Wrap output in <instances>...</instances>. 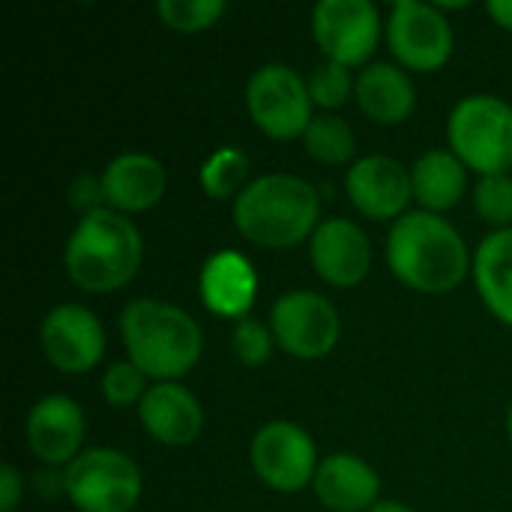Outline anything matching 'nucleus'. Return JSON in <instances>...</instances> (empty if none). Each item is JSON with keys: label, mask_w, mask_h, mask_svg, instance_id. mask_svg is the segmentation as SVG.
Segmentation results:
<instances>
[{"label": "nucleus", "mask_w": 512, "mask_h": 512, "mask_svg": "<svg viewBox=\"0 0 512 512\" xmlns=\"http://www.w3.org/2000/svg\"><path fill=\"white\" fill-rule=\"evenodd\" d=\"M393 276L420 294H447L468 276L471 255L462 234L438 213H405L387 237Z\"/></svg>", "instance_id": "obj_1"}, {"label": "nucleus", "mask_w": 512, "mask_h": 512, "mask_svg": "<svg viewBox=\"0 0 512 512\" xmlns=\"http://www.w3.org/2000/svg\"><path fill=\"white\" fill-rule=\"evenodd\" d=\"M141 261V231L129 216L111 207L84 213L63 252L66 276L87 294H111L123 288L135 279Z\"/></svg>", "instance_id": "obj_2"}, {"label": "nucleus", "mask_w": 512, "mask_h": 512, "mask_svg": "<svg viewBox=\"0 0 512 512\" xmlns=\"http://www.w3.org/2000/svg\"><path fill=\"white\" fill-rule=\"evenodd\" d=\"M120 336L129 360L159 384L192 372L204 351L195 318L162 300H132L120 315Z\"/></svg>", "instance_id": "obj_3"}, {"label": "nucleus", "mask_w": 512, "mask_h": 512, "mask_svg": "<svg viewBox=\"0 0 512 512\" xmlns=\"http://www.w3.org/2000/svg\"><path fill=\"white\" fill-rule=\"evenodd\" d=\"M318 192L294 174H264L234 198L237 231L267 249H288L318 231Z\"/></svg>", "instance_id": "obj_4"}, {"label": "nucleus", "mask_w": 512, "mask_h": 512, "mask_svg": "<svg viewBox=\"0 0 512 512\" xmlns=\"http://www.w3.org/2000/svg\"><path fill=\"white\" fill-rule=\"evenodd\" d=\"M447 138L459 162L480 177L512 168V108L498 96H465L450 111Z\"/></svg>", "instance_id": "obj_5"}, {"label": "nucleus", "mask_w": 512, "mask_h": 512, "mask_svg": "<svg viewBox=\"0 0 512 512\" xmlns=\"http://www.w3.org/2000/svg\"><path fill=\"white\" fill-rule=\"evenodd\" d=\"M63 486L81 512H129L141 498L144 480L126 453L93 447L66 465Z\"/></svg>", "instance_id": "obj_6"}, {"label": "nucleus", "mask_w": 512, "mask_h": 512, "mask_svg": "<svg viewBox=\"0 0 512 512\" xmlns=\"http://www.w3.org/2000/svg\"><path fill=\"white\" fill-rule=\"evenodd\" d=\"M312 96L306 78L285 66V63H267L252 72L246 84V108L255 126L276 141L303 138V132L312 123Z\"/></svg>", "instance_id": "obj_7"}, {"label": "nucleus", "mask_w": 512, "mask_h": 512, "mask_svg": "<svg viewBox=\"0 0 512 512\" xmlns=\"http://www.w3.org/2000/svg\"><path fill=\"white\" fill-rule=\"evenodd\" d=\"M270 333L276 345L297 360L327 357L342 333L336 306L315 291H288L273 303Z\"/></svg>", "instance_id": "obj_8"}, {"label": "nucleus", "mask_w": 512, "mask_h": 512, "mask_svg": "<svg viewBox=\"0 0 512 512\" xmlns=\"http://www.w3.org/2000/svg\"><path fill=\"white\" fill-rule=\"evenodd\" d=\"M387 45L411 72H438L453 57V27L432 3L399 0L387 18Z\"/></svg>", "instance_id": "obj_9"}, {"label": "nucleus", "mask_w": 512, "mask_h": 512, "mask_svg": "<svg viewBox=\"0 0 512 512\" xmlns=\"http://www.w3.org/2000/svg\"><path fill=\"white\" fill-rule=\"evenodd\" d=\"M258 480L276 492H300L318 474V450L312 435L288 420H273L261 426L249 450Z\"/></svg>", "instance_id": "obj_10"}, {"label": "nucleus", "mask_w": 512, "mask_h": 512, "mask_svg": "<svg viewBox=\"0 0 512 512\" xmlns=\"http://www.w3.org/2000/svg\"><path fill=\"white\" fill-rule=\"evenodd\" d=\"M312 36L327 60L366 63L381 42V15L372 0H321L312 9Z\"/></svg>", "instance_id": "obj_11"}, {"label": "nucleus", "mask_w": 512, "mask_h": 512, "mask_svg": "<svg viewBox=\"0 0 512 512\" xmlns=\"http://www.w3.org/2000/svg\"><path fill=\"white\" fill-rule=\"evenodd\" d=\"M39 345L54 369L66 375H84L105 354V330L90 309L63 303L42 318Z\"/></svg>", "instance_id": "obj_12"}, {"label": "nucleus", "mask_w": 512, "mask_h": 512, "mask_svg": "<svg viewBox=\"0 0 512 512\" xmlns=\"http://www.w3.org/2000/svg\"><path fill=\"white\" fill-rule=\"evenodd\" d=\"M345 189L351 204L375 222L402 219L414 198L411 171L390 156L357 159L345 177Z\"/></svg>", "instance_id": "obj_13"}, {"label": "nucleus", "mask_w": 512, "mask_h": 512, "mask_svg": "<svg viewBox=\"0 0 512 512\" xmlns=\"http://www.w3.org/2000/svg\"><path fill=\"white\" fill-rule=\"evenodd\" d=\"M312 267L315 273L336 288H354L366 279L372 267V246L360 225L351 219H327L312 234Z\"/></svg>", "instance_id": "obj_14"}, {"label": "nucleus", "mask_w": 512, "mask_h": 512, "mask_svg": "<svg viewBox=\"0 0 512 512\" xmlns=\"http://www.w3.org/2000/svg\"><path fill=\"white\" fill-rule=\"evenodd\" d=\"M27 447L45 465H69L81 456L84 414L69 396H42L24 423Z\"/></svg>", "instance_id": "obj_15"}, {"label": "nucleus", "mask_w": 512, "mask_h": 512, "mask_svg": "<svg viewBox=\"0 0 512 512\" xmlns=\"http://www.w3.org/2000/svg\"><path fill=\"white\" fill-rule=\"evenodd\" d=\"M99 183L111 210L144 213L162 201L168 189V171L150 153H120L108 162Z\"/></svg>", "instance_id": "obj_16"}, {"label": "nucleus", "mask_w": 512, "mask_h": 512, "mask_svg": "<svg viewBox=\"0 0 512 512\" xmlns=\"http://www.w3.org/2000/svg\"><path fill=\"white\" fill-rule=\"evenodd\" d=\"M138 420L150 438L168 447H186L201 435L204 426V411L198 399L183 387V384H153L147 387L141 405H138Z\"/></svg>", "instance_id": "obj_17"}, {"label": "nucleus", "mask_w": 512, "mask_h": 512, "mask_svg": "<svg viewBox=\"0 0 512 512\" xmlns=\"http://www.w3.org/2000/svg\"><path fill=\"white\" fill-rule=\"evenodd\" d=\"M312 489L318 501L333 512H369L375 504H381L378 474L360 456L351 453L327 456L318 465Z\"/></svg>", "instance_id": "obj_18"}, {"label": "nucleus", "mask_w": 512, "mask_h": 512, "mask_svg": "<svg viewBox=\"0 0 512 512\" xmlns=\"http://www.w3.org/2000/svg\"><path fill=\"white\" fill-rule=\"evenodd\" d=\"M255 291H258V276L246 261V255L225 249L207 258L201 270V300L210 312L243 321L255 303Z\"/></svg>", "instance_id": "obj_19"}, {"label": "nucleus", "mask_w": 512, "mask_h": 512, "mask_svg": "<svg viewBox=\"0 0 512 512\" xmlns=\"http://www.w3.org/2000/svg\"><path fill=\"white\" fill-rule=\"evenodd\" d=\"M360 111L381 123V126H399L414 114L417 90L408 72L396 63H372L357 75L354 87Z\"/></svg>", "instance_id": "obj_20"}, {"label": "nucleus", "mask_w": 512, "mask_h": 512, "mask_svg": "<svg viewBox=\"0 0 512 512\" xmlns=\"http://www.w3.org/2000/svg\"><path fill=\"white\" fill-rule=\"evenodd\" d=\"M474 282L489 312L512 327V228L489 234L474 255Z\"/></svg>", "instance_id": "obj_21"}, {"label": "nucleus", "mask_w": 512, "mask_h": 512, "mask_svg": "<svg viewBox=\"0 0 512 512\" xmlns=\"http://www.w3.org/2000/svg\"><path fill=\"white\" fill-rule=\"evenodd\" d=\"M414 198L426 213H444L456 207L465 195L468 174L453 150H429L411 168Z\"/></svg>", "instance_id": "obj_22"}, {"label": "nucleus", "mask_w": 512, "mask_h": 512, "mask_svg": "<svg viewBox=\"0 0 512 512\" xmlns=\"http://www.w3.org/2000/svg\"><path fill=\"white\" fill-rule=\"evenodd\" d=\"M303 147L312 159H318L324 165H345V162H351V156L357 150V138H354V129L342 117L315 114L309 129L303 132Z\"/></svg>", "instance_id": "obj_23"}, {"label": "nucleus", "mask_w": 512, "mask_h": 512, "mask_svg": "<svg viewBox=\"0 0 512 512\" xmlns=\"http://www.w3.org/2000/svg\"><path fill=\"white\" fill-rule=\"evenodd\" d=\"M246 174L249 156L237 147H222L201 165V189L210 198H231L246 189Z\"/></svg>", "instance_id": "obj_24"}, {"label": "nucleus", "mask_w": 512, "mask_h": 512, "mask_svg": "<svg viewBox=\"0 0 512 512\" xmlns=\"http://www.w3.org/2000/svg\"><path fill=\"white\" fill-rule=\"evenodd\" d=\"M225 12V0H159L156 15L168 30L201 33L213 27Z\"/></svg>", "instance_id": "obj_25"}, {"label": "nucleus", "mask_w": 512, "mask_h": 512, "mask_svg": "<svg viewBox=\"0 0 512 512\" xmlns=\"http://www.w3.org/2000/svg\"><path fill=\"white\" fill-rule=\"evenodd\" d=\"M306 84H309L312 102L321 105V108H327V111L342 108L351 99L354 87H357V81L351 78L348 66L333 63V60H324L321 66H315V72L306 78Z\"/></svg>", "instance_id": "obj_26"}, {"label": "nucleus", "mask_w": 512, "mask_h": 512, "mask_svg": "<svg viewBox=\"0 0 512 512\" xmlns=\"http://www.w3.org/2000/svg\"><path fill=\"white\" fill-rule=\"evenodd\" d=\"M474 207L477 213L489 222L501 228H510L512 222V177L510 174H492V177H480L477 189H474Z\"/></svg>", "instance_id": "obj_27"}, {"label": "nucleus", "mask_w": 512, "mask_h": 512, "mask_svg": "<svg viewBox=\"0 0 512 512\" xmlns=\"http://www.w3.org/2000/svg\"><path fill=\"white\" fill-rule=\"evenodd\" d=\"M144 381L147 375L132 363V360H120L111 363L102 375V396L108 405L114 408H129V405H141L144 399Z\"/></svg>", "instance_id": "obj_28"}, {"label": "nucleus", "mask_w": 512, "mask_h": 512, "mask_svg": "<svg viewBox=\"0 0 512 512\" xmlns=\"http://www.w3.org/2000/svg\"><path fill=\"white\" fill-rule=\"evenodd\" d=\"M273 342H276L273 333L252 318L237 321L234 336H231V348L243 366H264L273 354Z\"/></svg>", "instance_id": "obj_29"}, {"label": "nucleus", "mask_w": 512, "mask_h": 512, "mask_svg": "<svg viewBox=\"0 0 512 512\" xmlns=\"http://www.w3.org/2000/svg\"><path fill=\"white\" fill-rule=\"evenodd\" d=\"M99 198L105 201L102 195V183H96L93 177H78L69 189V204L72 207H81V210H99Z\"/></svg>", "instance_id": "obj_30"}, {"label": "nucleus", "mask_w": 512, "mask_h": 512, "mask_svg": "<svg viewBox=\"0 0 512 512\" xmlns=\"http://www.w3.org/2000/svg\"><path fill=\"white\" fill-rule=\"evenodd\" d=\"M21 489H24L21 474L12 465H3L0 468V512H12L18 507Z\"/></svg>", "instance_id": "obj_31"}, {"label": "nucleus", "mask_w": 512, "mask_h": 512, "mask_svg": "<svg viewBox=\"0 0 512 512\" xmlns=\"http://www.w3.org/2000/svg\"><path fill=\"white\" fill-rule=\"evenodd\" d=\"M486 12L495 18V24H501L504 30H512V0H492L486 6Z\"/></svg>", "instance_id": "obj_32"}, {"label": "nucleus", "mask_w": 512, "mask_h": 512, "mask_svg": "<svg viewBox=\"0 0 512 512\" xmlns=\"http://www.w3.org/2000/svg\"><path fill=\"white\" fill-rule=\"evenodd\" d=\"M369 512H414L408 510L405 504H399V501H381V504H375Z\"/></svg>", "instance_id": "obj_33"}, {"label": "nucleus", "mask_w": 512, "mask_h": 512, "mask_svg": "<svg viewBox=\"0 0 512 512\" xmlns=\"http://www.w3.org/2000/svg\"><path fill=\"white\" fill-rule=\"evenodd\" d=\"M507 429H510V438H512V408H510V417H507Z\"/></svg>", "instance_id": "obj_34"}]
</instances>
